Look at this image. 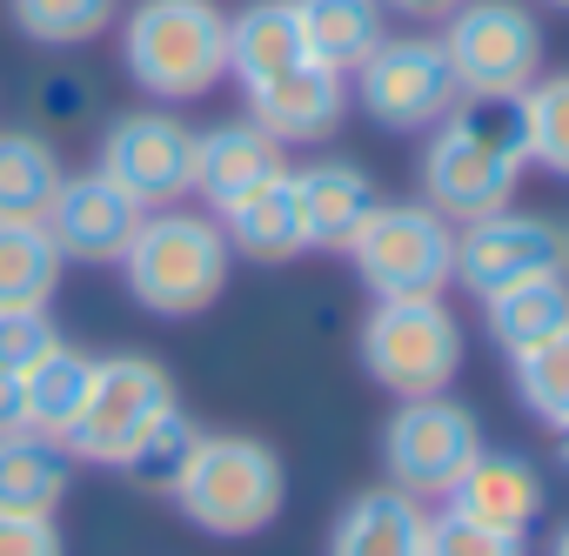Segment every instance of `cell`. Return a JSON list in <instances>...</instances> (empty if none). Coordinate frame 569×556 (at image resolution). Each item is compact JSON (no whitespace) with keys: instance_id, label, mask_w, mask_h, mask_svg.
<instances>
[{"instance_id":"obj_35","label":"cell","mask_w":569,"mask_h":556,"mask_svg":"<svg viewBox=\"0 0 569 556\" xmlns=\"http://www.w3.org/2000/svg\"><path fill=\"white\" fill-rule=\"evenodd\" d=\"M382 8H389V14H402V21H442L456 0H382Z\"/></svg>"},{"instance_id":"obj_29","label":"cell","mask_w":569,"mask_h":556,"mask_svg":"<svg viewBox=\"0 0 569 556\" xmlns=\"http://www.w3.org/2000/svg\"><path fill=\"white\" fill-rule=\"evenodd\" d=\"M516 396L542 429H569V322L529 349H516Z\"/></svg>"},{"instance_id":"obj_33","label":"cell","mask_w":569,"mask_h":556,"mask_svg":"<svg viewBox=\"0 0 569 556\" xmlns=\"http://www.w3.org/2000/svg\"><path fill=\"white\" fill-rule=\"evenodd\" d=\"M0 556H68L54 516H21V509H0Z\"/></svg>"},{"instance_id":"obj_10","label":"cell","mask_w":569,"mask_h":556,"mask_svg":"<svg viewBox=\"0 0 569 556\" xmlns=\"http://www.w3.org/2000/svg\"><path fill=\"white\" fill-rule=\"evenodd\" d=\"M482 449V429L462 403L449 396H409L389 423H382V469L396 489H409L416 503L422 496H449V483L476 463Z\"/></svg>"},{"instance_id":"obj_32","label":"cell","mask_w":569,"mask_h":556,"mask_svg":"<svg viewBox=\"0 0 569 556\" xmlns=\"http://www.w3.org/2000/svg\"><path fill=\"white\" fill-rule=\"evenodd\" d=\"M54 342H61V329H54L48 309H0V369L28 376Z\"/></svg>"},{"instance_id":"obj_17","label":"cell","mask_w":569,"mask_h":556,"mask_svg":"<svg viewBox=\"0 0 569 556\" xmlns=\"http://www.w3.org/2000/svg\"><path fill=\"white\" fill-rule=\"evenodd\" d=\"M221 235L234 255L248 261H296L309 248V228H302V201H296V168H281L268 181H254L241 201H228L221 215Z\"/></svg>"},{"instance_id":"obj_37","label":"cell","mask_w":569,"mask_h":556,"mask_svg":"<svg viewBox=\"0 0 569 556\" xmlns=\"http://www.w3.org/2000/svg\"><path fill=\"white\" fill-rule=\"evenodd\" d=\"M549 556H569V529H562V536H556V543H549Z\"/></svg>"},{"instance_id":"obj_9","label":"cell","mask_w":569,"mask_h":556,"mask_svg":"<svg viewBox=\"0 0 569 556\" xmlns=\"http://www.w3.org/2000/svg\"><path fill=\"white\" fill-rule=\"evenodd\" d=\"M442 54L462 95H522L542 75V21L522 0H456L442 14Z\"/></svg>"},{"instance_id":"obj_31","label":"cell","mask_w":569,"mask_h":556,"mask_svg":"<svg viewBox=\"0 0 569 556\" xmlns=\"http://www.w3.org/2000/svg\"><path fill=\"white\" fill-rule=\"evenodd\" d=\"M429 556H529V543H522V529H496L462 509H442V516H429Z\"/></svg>"},{"instance_id":"obj_6","label":"cell","mask_w":569,"mask_h":556,"mask_svg":"<svg viewBox=\"0 0 569 556\" xmlns=\"http://www.w3.org/2000/svg\"><path fill=\"white\" fill-rule=\"evenodd\" d=\"M462 322L456 309H442V296H402V302H376L362 322V369L376 389H389L396 403L409 396H442L462 369Z\"/></svg>"},{"instance_id":"obj_20","label":"cell","mask_w":569,"mask_h":556,"mask_svg":"<svg viewBox=\"0 0 569 556\" xmlns=\"http://www.w3.org/2000/svg\"><path fill=\"white\" fill-rule=\"evenodd\" d=\"M302 61H309V41H302L296 0H248L241 14H228V75L241 88H261Z\"/></svg>"},{"instance_id":"obj_24","label":"cell","mask_w":569,"mask_h":556,"mask_svg":"<svg viewBox=\"0 0 569 556\" xmlns=\"http://www.w3.org/2000/svg\"><path fill=\"white\" fill-rule=\"evenodd\" d=\"M68 255L41 221H0V309H48Z\"/></svg>"},{"instance_id":"obj_23","label":"cell","mask_w":569,"mask_h":556,"mask_svg":"<svg viewBox=\"0 0 569 556\" xmlns=\"http://www.w3.org/2000/svg\"><path fill=\"white\" fill-rule=\"evenodd\" d=\"M482 322H489V336L516 356V349H529V342H542V336H556V329L569 322V282H562L556 268L522 275V282H509V289H496V296L482 302Z\"/></svg>"},{"instance_id":"obj_30","label":"cell","mask_w":569,"mask_h":556,"mask_svg":"<svg viewBox=\"0 0 569 556\" xmlns=\"http://www.w3.org/2000/svg\"><path fill=\"white\" fill-rule=\"evenodd\" d=\"M522 141L529 168L569 181V75H536L522 88Z\"/></svg>"},{"instance_id":"obj_5","label":"cell","mask_w":569,"mask_h":556,"mask_svg":"<svg viewBox=\"0 0 569 556\" xmlns=\"http://www.w3.org/2000/svg\"><path fill=\"white\" fill-rule=\"evenodd\" d=\"M376 302L402 296H442L456 282V221L429 201H376L369 221L342 248Z\"/></svg>"},{"instance_id":"obj_7","label":"cell","mask_w":569,"mask_h":556,"mask_svg":"<svg viewBox=\"0 0 569 556\" xmlns=\"http://www.w3.org/2000/svg\"><path fill=\"white\" fill-rule=\"evenodd\" d=\"M168 409H174V376L154 356H101L94 376H88V396H81V409H74V423L61 436V449L81 456V463L114 469Z\"/></svg>"},{"instance_id":"obj_36","label":"cell","mask_w":569,"mask_h":556,"mask_svg":"<svg viewBox=\"0 0 569 556\" xmlns=\"http://www.w3.org/2000/svg\"><path fill=\"white\" fill-rule=\"evenodd\" d=\"M556 275L569 282V221H562V235H556Z\"/></svg>"},{"instance_id":"obj_12","label":"cell","mask_w":569,"mask_h":556,"mask_svg":"<svg viewBox=\"0 0 569 556\" xmlns=\"http://www.w3.org/2000/svg\"><path fill=\"white\" fill-rule=\"evenodd\" d=\"M556 235H562V221L522 215V208H496L482 221H462V235H456V282L476 302H489L496 289L522 282V275L556 268Z\"/></svg>"},{"instance_id":"obj_22","label":"cell","mask_w":569,"mask_h":556,"mask_svg":"<svg viewBox=\"0 0 569 556\" xmlns=\"http://www.w3.org/2000/svg\"><path fill=\"white\" fill-rule=\"evenodd\" d=\"M68 449L54 436L34 429H8L0 436V509H21V516H54L68 496Z\"/></svg>"},{"instance_id":"obj_25","label":"cell","mask_w":569,"mask_h":556,"mask_svg":"<svg viewBox=\"0 0 569 556\" xmlns=\"http://www.w3.org/2000/svg\"><path fill=\"white\" fill-rule=\"evenodd\" d=\"M61 181H68V168L41 135L0 128V221H41Z\"/></svg>"},{"instance_id":"obj_39","label":"cell","mask_w":569,"mask_h":556,"mask_svg":"<svg viewBox=\"0 0 569 556\" xmlns=\"http://www.w3.org/2000/svg\"><path fill=\"white\" fill-rule=\"evenodd\" d=\"M549 8H562V14H569V0H549Z\"/></svg>"},{"instance_id":"obj_15","label":"cell","mask_w":569,"mask_h":556,"mask_svg":"<svg viewBox=\"0 0 569 556\" xmlns=\"http://www.w3.org/2000/svg\"><path fill=\"white\" fill-rule=\"evenodd\" d=\"M289 161H281V141L254 121H214L194 135V195L221 215L228 201H241L254 181L281 175Z\"/></svg>"},{"instance_id":"obj_16","label":"cell","mask_w":569,"mask_h":556,"mask_svg":"<svg viewBox=\"0 0 569 556\" xmlns=\"http://www.w3.org/2000/svg\"><path fill=\"white\" fill-rule=\"evenodd\" d=\"M542 503H549V489H542L536 463L516 449H476V463L449 483V509L496 523V529H529L542 516Z\"/></svg>"},{"instance_id":"obj_8","label":"cell","mask_w":569,"mask_h":556,"mask_svg":"<svg viewBox=\"0 0 569 556\" xmlns=\"http://www.w3.org/2000/svg\"><path fill=\"white\" fill-rule=\"evenodd\" d=\"M362 115L389 135H429L456 101H462V81L442 54V34H382L376 54L356 68V88Z\"/></svg>"},{"instance_id":"obj_28","label":"cell","mask_w":569,"mask_h":556,"mask_svg":"<svg viewBox=\"0 0 569 556\" xmlns=\"http://www.w3.org/2000/svg\"><path fill=\"white\" fill-rule=\"evenodd\" d=\"M8 21L41 48H88L121 21V0H8Z\"/></svg>"},{"instance_id":"obj_38","label":"cell","mask_w":569,"mask_h":556,"mask_svg":"<svg viewBox=\"0 0 569 556\" xmlns=\"http://www.w3.org/2000/svg\"><path fill=\"white\" fill-rule=\"evenodd\" d=\"M556 443H562V463H569V429H556Z\"/></svg>"},{"instance_id":"obj_4","label":"cell","mask_w":569,"mask_h":556,"mask_svg":"<svg viewBox=\"0 0 569 556\" xmlns=\"http://www.w3.org/2000/svg\"><path fill=\"white\" fill-rule=\"evenodd\" d=\"M181 516L208 536H254L281 516L289 503V469L281 456L254 436H201L181 489H174Z\"/></svg>"},{"instance_id":"obj_13","label":"cell","mask_w":569,"mask_h":556,"mask_svg":"<svg viewBox=\"0 0 569 556\" xmlns=\"http://www.w3.org/2000/svg\"><path fill=\"white\" fill-rule=\"evenodd\" d=\"M141 215H148V208L94 168V175H68V181L54 188L41 228L54 235V248H61L68 261H121L128 241H134V228H141Z\"/></svg>"},{"instance_id":"obj_2","label":"cell","mask_w":569,"mask_h":556,"mask_svg":"<svg viewBox=\"0 0 569 556\" xmlns=\"http://www.w3.org/2000/svg\"><path fill=\"white\" fill-rule=\"evenodd\" d=\"M228 235L214 215H194V208H148L128 255H121V275H128V296L148 309V316H201L221 302L228 289Z\"/></svg>"},{"instance_id":"obj_14","label":"cell","mask_w":569,"mask_h":556,"mask_svg":"<svg viewBox=\"0 0 569 556\" xmlns=\"http://www.w3.org/2000/svg\"><path fill=\"white\" fill-rule=\"evenodd\" d=\"M349 115V75L322 68V61H302L289 75H274L261 88H248V121L268 128L281 148H309V141H329Z\"/></svg>"},{"instance_id":"obj_1","label":"cell","mask_w":569,"mask_h":556,"mask_svg":"<svg viewBox=\"0 0 569 556\" xmlns=\"http://www.w3.org/2000/svg\"><path fill=\"white\" fill-rule=\"evenodd\" d=\"M529 175L522 95H462L422 148V201L449 221H482L516 201Z\"/></svg>"},{"instance_id":"obj_19","label":"cell","mask_w":569,"mask_h":556,"mask_svg":"<svg viewBox=\"0 0 569 556\" xmlns=\"http://www.w3.org/2000/svg\"><path fill=\"white\" fill-rule=\"evenodd\" d=\"M296 201H302V228H309V248H349V235L369 221V208L382 201L369 168L362 161H309L296 168Z\"/></svg>"},{"instance_id":"obj_18","label":"cell","mask_w":569,"mask_h":556,"mask_svg":"<svg viewBox=\"0 0 569 556\" xmlns=\"http://www.w3.org/2000/svg\"><path fill=\"white\" fill-rule=\"evenodd\" d=\"M329 556H429V509L409 489H362L336 529H329Z\"/></svg>"},{"instance_id":"obj_26","label":"cell","mask_w":569,"mask_h":556,"mask_svg":"<svg viewBox=\"0 0 569 556\" xmlns=\"http://www.w3.org/2000/svg\"><path fill=\"white\" fill-rule=\"evenodd\" d=\"M88 376H94V356H81L74 342H54V349L21 376V389H28V429L61 443L68 423H74V409H81V396H88Z\"/></svg>"},{"instance_id":"obj_11","label":"cell","mask_w":569,"mask_h":556,"mask_svg":"<svg viewBox=\"0 0 569 556\" xmlns=\"http://www.w3.org/2000/svg\"><path fill=\"white\" fill-rule=\"evenodd\" d=\"M101 175L141 208H174L194 195V128L168 108H128L101 135Z\"/></svg>"},{"instance_id":"obj_21","label":"cell","mask_w":569,"mask_h":556,"mask_svg":"<svg viewBox=\"0 0 569 556\" xmlns=\"http://www.w3.org/2000/svg\"><path fill=\"white\" fill-rule=\"evenodd\" d=\"M302 14V41H309V61L336 68V75H356L376 41L389 34V8L382 0H296Z\"/></svg>"},{"instance_id":"obj_3","label":"cell","mask_w":569,"mask_h":556,"mask_svg":"<svg viewBox=\"0 0 569 556\" xmlns=\"http://www.w3.org/2000/svg\"><path fill=\"white\" fill-rule=\"evenodd\" d=\"M121 68L154 101H201L228 81V14L214 0H134L121 14Z\"/></svg>"},{"instance_id":"obj_34","label":"cell","mask_w":569,"mask_h":556,"mask_svg":"<svg viewBox=\"0 0 569 556\" xmlns=\"http://www.w3.org/2000/svg\"><path fill=\"white\" fill-rule=\"evenodd\" d=\"M8 429H28V389L14 369H0V436Z\"/></svg>"},{"instance_id":"obj_27","label":"cell","mask_w":569,"mask_h":556,"mask_svg":"<svg viewBox=\"0 0 569 556\" xmlns=\"http://www.w3.org/2000/svg\"><path fill=\"white\" fill-rule=\"evenodd\" d=\"M201 436H208V429L174 403V409H168V416H161V423H154L121 463H114V469H121L141 496H174L181 476H188V463H194V449H201Z\"/></svg>"}]
</instances>
